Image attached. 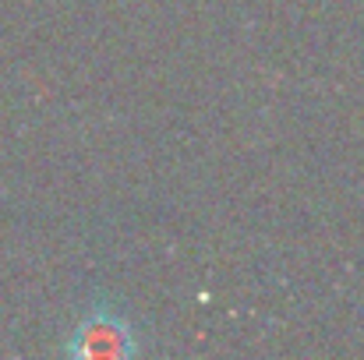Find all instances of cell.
I'll return each instance as SVG.
<instances>
[{
    "mask_svg": "<svg viewBox=\"0 0 364 360\" xmlns=\"http://www.w3.org/2000/svg\"><path fill=\"white\" fill-rule=\"evenodd\" d=\"M60 354L78 360H131L141 354V332L127 311L100 300L78 315V322L64 336Z\"/></svg>",
    "mask_w": 364,
    "mask_h": 360,
    "instance_id": "obj_1",
    "label": "cell"
}]
</instances>
